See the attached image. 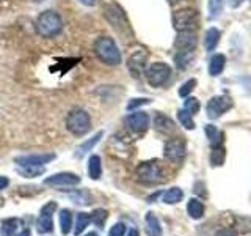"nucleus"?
<instances>
[{"label":"nucleus","mask_w":251,"mask_h":236,"mask_svg":"<svg viewBox=\"0 0 251 236\" xmlns=\"http://www.w3.org/2000/svg\"><path fill=\"white\" fill-rule=\"evenodd\" d=\"M94 54L96 57L108 66H118L121 63V51L120 47L116 46L115 39L110 36H99L96 41H94Z\"/></svg>","instance_id":"nucleus-1"},{"label":"nucleus","mask_w":251,"mask_h":236,"mask_svg":"<svg viewBox=\"0 0 251 236\" xmlns=\"http://www.w3.org/2000/svg\"><path fill=\"white\" fill-rule=\"evenodd\" d=\"M61 30H63V21L57 11L46 10L35 21V31L41 38H53Z\"/></svg>","instance_id":"nucleus-2"},{"label":"nucleus","mask_w":251,"mask_h":236,"mask_svg":"<svg viewBox=\"0 0 251 236\" xmlns=\"http://www.w3.org/2000/svg\"><path fill=\"white\" fill-rule=\"evenodd\" d=\"M66 128L71 134L83 137L91 129V118L83 109H73L66 117Z\"/></svg>","instance_id":"nucleus-3"},{"label":"nucleus","mask_w":251,"mask_h":236,"mask_svg":"<svg viewBox=\"0 0 251 236\" xmlns=\"http://www.w3.org/2000/svg\"><path fill=\"white\" fill-rule=\"evenodd\" d=\"M145 76H146V81L149 85L159 88V87H163L170 81L171 68H170V65H167V63H163V61H155L146 68Z\"/></svg>","instance_id":"nucleus-4"},{"label":"nucleus","mask_w":251,"mask_h":236,"mask_svg":"<svg viewBox=\"0 0 251 236\" xmlns=\"http://www.w3.org/2000/svg\"><path fill=\"white\" fill-rule=\"evenodd\" d=\"M135 175L141 184H148V186L157 184V183H160V181H163L162 169L155 161L141 162L135 170Z\"/></svg>","instance_id":"nucleus-5"},{"label":"nucleus","mask_w":251,"mask_h":236,"mask_svg":"<svg viewBox=\"0 0 251 236\" xmlns=\"http://www.w3.org/2000/svg\"><path fill=\"white\" fill-rule=\"evenodd\" d=\"M173 26L177 31H195L198 27V11L184 8L173 14Z\"/></svg>","instance_id":"nucleus-6"},{"label":"nucleus","mask_w":251,"mask_h":236,"mask_svg":"<svg viewBox=\"0 0 251 236\" xmlns=\"http://www.w3.org/2000/svg\"><path fill=\"white\" fill-rule=\"evenodd\" d=\"M185 153H187V148H185V142L182 139L175 137V139H170L167 144H165L163 154L170 162H175V164L182 162Z\"/></svg>","instance_id":"nucleus-7"},{"label":"nucleus","mask_w":251,"mask_h":236,"mask_svg":"<svg viewBox=\"0 0 251 236\" xmlns=\"http://www.w3.org/2000/svg\"><path fill=\"white\" fill-rule=\"evenodd\" d=\"M232 107V101L231 98L227 96H214L206 106V112H207V117L210 118V120H217V118H220L223 114H226L227 110H229Z\"/></svg>","instance_id":"nucleus-8"},{"label":"nucleus","mask_w":251,"mask_h":236,"mask_svg":"<svg viewBox=\"0 0 251 236\" xmlns=\"http://www.w3.org/2000/svg\"><path fill=\"white\" fill-rule=\"evenodd\" d=\"M124 121H126V126L135 134H143L149 128V115L146 112H141V110L129 114L126 117Z\"/></svg>","instance_id":"nucleus-9"},{"label":"nucleus","mask_w":251,"mask_h":236,"mask_svg":"<svg viewBox=\"0 0 251 236\" xmlns=\"http://www.w3.org/2000/svg\"><path fill=\"white\" fill-rule=\"evenodd\" d=\"M148 52L145 49H137L127 60V68L133 77H140L146 71Z\"/></svg>","instance_id":"nucleus-10"},{"label":"nucleus","mask_w":251,"mask_h":236,"mask_svg":"<svg viewBox=\"0 0 251 236\" xmlns=\"http://www.w3.org/2000/svg\"><path fill=\"white\" fill-rule=\"evenodd\" d=\"M55 159L53 153H43V154H27V156H19L16 157V164L21 165V167H43V165L49 164L50 161Z\"/></svg>","instance_id":"nucleus-11"},{"label":"nucleus","mask_w":251,"mask_h":236,"mask_svg":"<svg viewBox=\"0 0 251 236\" xmlns=\"http://www.w3.org/2000/svg\"><path fill=\"white\" fill-rule=\"evenodd\" d=\"M57 209V203L55 202H50V203H47L46 206L43 208L41 211V216H39L38 219V222H36V227H38V232L39 233H52L53 230V222H52V214H53V211Z\"/></svg>","instance_id":"nucleus-12"},{"label":"nucleus","mask_w":251,"mask_h":236,"mask_svg":"<svg viewBox=\"0 0 251 236\" xmlns=\"http://www.w3.org/2000/svg\"><path fill=\"white\" fill-rule=\"evenodd\" d=\"M44 184L46 186H77L80 184V178L74 173H68V172H63V173H55V175L49 177L44 179Z\"/></svg>","instance_id":"nucleus-13"},{"label":"nucleus","mask_w":251,"mask_h":236,"mask_svg":"<svg viewBox=\"0 0 251 236\" xmlns=\"http://www.w3.org/2000/svg\"><path fill=\"white\" fill-rule=\"evenodd\" d=\"M198 44L195 31H177V36L175 39V47L177 51H195Z\"/></svg>","instance_id":"nucleus-14"},{"label":"nucleus","mask_w":251,"mask_h":236,"mask_svg":"<svg viewBox=\"0 0 251 236\" xmlns=\"http://www.w3.org/2000/svg\"><path fill=\"white\" fill-rule=\"evenodd\" d=\"M226 65V57L223 54H214L209 61V74L210 76H220L223 73Z\"/></svg>","instance_id":"nucleus-15"},{"label":"nucleus","mask_w":251,"mask_h":236,"mask_svg":"<svg viewBox=\"0 0 251 236\" xmlns=\"http://www.w3.org/2000/svg\"><path fill=\"white\" fill-rule=\"evenodd\" d=\"M154 126L155 129L159 132H163V134H168V132H173L175 131V123L170 117L163 115V114H157L155 118H154Z\"/></svg>","instance_id":"nucleus-16"},{"label":"nucleus","mask_w":251,"mask_h":236,"mask_svg":"<svg viewBox=\"0 0 251 236\" xmlns=\"http://www.w3.org/2000/svg\"><path fill=\"white\" fill-rule=\"evenodd\" d=\"M145 220H146V232L149 236H162V227L154 212H148Z\"/></svg>","instance_id":"nucleus-17"},{"label":"nucleus","mask_w":251,"mask_h":236,"mask_svg":"<svg viewBox=\"0 0 251 236\" xmlns=\"http://www.w3.org/2000/svg\"><path fill=\"white\" fill-rule=\"evenodd\" d=\"M102 136H104V132L99 131V132L96 134V136H93L91 139L85 140L82 145H78V147H77V153H75V156H77V157H82L83 154H86L88 151H91V149L94 148V145L99 144V140L102 139Z\"/></svg>","instance_id":"nucleus-18"},{"label":"nucleus","mask_w":251,"mask_h":236,"mask_svg":"<svg viewBox=\"0 0 251 236\" xmlns=\"http://www.w3.org/2000/svg\"><path fill=\"white\" fill-rule=\"evenodd\" d=\"M206 134H207V139L210 142V147L212 148H217V147H222L223 145V132H220L215 126H212V124H207L206 126Z\"/></svg>","instance_id":"nucleus-19"},{"label":"nucleus","mask_w":251,"mask_h":236,"mask_svg":"<svg viewBox=\"0 0 251 236\" xmlns=\"http://www.w3.org/2000/svg\"><path fill=\"white\" fill-rule=\"evenodd\" d=\"M220 41V30L212 27L206 31V38H204V46H206V51L212 52L218 46Z\"/></svg>","instance_id":"nucleus-20"},{"label":"nucleus","mask_w":251,"mask_h":236,"mask_svg":"<svg viewBox=\"0 0 251 236\" xmlns=\"http://www.w3.org/2000/svg\"><path fill=\"white\" fill-rule=\"evenodd\" d=\"M88 175L91 179H99L102 175V164H100V157L98 154L90 156L88 161Z\"/></svg>","instance_id":"nucleus-21"},{"label":"nucleus","mask_w":251,"mask_h":236,"mask_svg":"<svg viewBox=\"0 0 251 236\" xmlns=\"http://www.w3.org/2000/svg\"><path fill=\"white\" fill-rule=\"evenodd\" d=\"M187 212H188V216H190L192 219H201L204 216V205L200 200H196V199L188 200Z\"/></svg>","instance_id":"nucleus-22"},{"label":"nucleus","mask_w":251,"mask_h":236,"mask_svg":"<svg viewBox=\"0 0 251 236\" xmlns=\"http://www.w3.org/2000/svg\"><path fill=\"white\" fill-rule=\"evenodd\" d=\"M21 227V220L19 219H5L2 224V230H0V235L2 236H14L18 228Z\"/></svg>","instance_id":"nucleus-23"},{"label":"nucleus","mask_w":251,"mask_h":236,"mask_svg":"<svg viewBox=\"0 0 251 236\" xmlns=\"http://www.w3.org/2000/svg\"><path fill=\"white\" fill-rule=\"evenodd\" d=\"M182 199H184V192L180 191L179 187H171V189H168V191L162 195V202L168 203V205L179 203Z\"/></svg>","instance_id":"nucleus-24"},{"label":"nucleus","mask_w":251,"mask_h":236,"mask_svg":"<svg viewBox=\"0 0 251 236\" xmlns=\"http://www.w3.org/2000/svg\"><path fill=\"white\" fill-rule=\"evenodd\" d=\"M193 60V51H177L175 55V63L179 69H185Z\"/></svg>","instance_id":"nucleus-25"},{"label":"nucleus","mask_w":251,"mask_h":236,"mask_svg":"<svg viewBox=\"0 0 251 236\" xmlns=\"http://www.w3.org/2000/svg\"><path fill=\"white\" fill-rule=\"evenodd\" d=\"M60 227H61V233L68 235L73 228V214L68 209H61L60 211Z\"/></svg>","instance_id":"nucleus-26"},{"label":"nucleus","mask_w":251,"mask_h":236,"mask_svg":"<svg viewBox=\"0 0 251 236\" xmlns=\"http://www.w3.org/2000/svg\"><path fill=\"white\" fill-rule=\"evenodd\" d=\"M225 156H226V151H225L223 145L217 147V148H212V153H210V164H212V167H220V165H223Z\"/></svg>","instance_id":"nucleus-27"},{"label":"nucleus","mask_w":251,"mask_h":236,"mask_svg":"<svg viewBox=\"0 0 251 236\" xmlns=\"http://www.w3.org/2000/svg\"><path fill=\"white\" fill-rule=\"evenodd\" d=\"M209 19H217L223 11L225 0H209Z\"/></svg>","instance_id":"nucleus-28"},{"label":"nucleus","mask_w":251,"mask_h":236,"mask_svg":"<svg viewBox=\"0 0 251 236\" xmlns=\"http://www.w3.org/2000/svg\"><path fill=\"white\" fill-rule=\"evenodd\" d=\"M91 222V216L86 214V212H78L77 214V222H75V228H74V233L75 235H80L86 227L90 225Z\"/></svg>","instance_id":"nucleus-29"},{"label":"nucleus","mask_w":251,"mask_h":236,"mask_svg":"<svg viewBox=\"0 0 251 236\" xmlns=\"http://www.w3.org/2000/svg\"><path fill=\"white\" fill-rule=\"evenodd\" d=\"M179 123L184 126L185 129H195V121H193V115L188 114L185 109H180L177 112Z\"/></svg>","instance_id":"nucleus-30"},{"label":"nucleus","mask_w":251,"mask_h":236,"mask_svg":"<svg viewBox=\"0 0 251 236\" xmlns=\"http://www.w3.org/2000/svg\"><path fill=\"white\" fill-rule=\"evenodd\" d=\"M107 217H108V212L105 209H96V211L93 212L91 220H93L94 224H96V227L102 228V227H104V224H105Z\"/></svg>","instance_id":"nucleus-31"},{"label":"nucleus","mask_w":251,"mask_h":236,"mask_svg":"<svg viewBox=\"0 0 251 236\" xmlns=\"http://www.w3.org/2000/svg\"><path fill=\"white\" fill-rule=\"evenodd\" d=\"M19 173L24 177H27V178H35L38 175H43L44 169L43 167H31V165H28V167H21Z\"/></svg>","instance_id":"nucleus-32"},{"label":"nucleus","mask_w":251,"mask_h":236,"mask_svg":"<svg viewBox=\"0 0 251 236\" xmlns=\"http://www.w3.org/2000/svg\"><path fill=\"white\" fill-rule=\"evenodd\" d=\"M184 109L187 110L188 114H198V110H200V101L196 99V98H190V96H187L185 102H184Z\"/></svg>","instance_id":"nucleus-33"},{"label":"nucleus","mask_w":251,"mask_h":236,"mask_svg":"<svg viewBox=\"0 0 251 236\" xmlns=\"http://www.w3.org/2000/svg\"><path fill=\"white\" fill-rule=\"evenodd\" d=\"M195 87H196V81H195V79H190V81H187L185 84L180 85V88H179V96L187 98L188 94H190V93L193 91Z\"/></svg>","instance_id":"nucleus-34"},{"label":"nucleus","mask_w":251,"mask_h":236,"mask_svg":"<svg viewBox=\"0 0 251 236\" xmlns=\"http://www.w3.org/2000/svg\"><path fill=\"white\" fill-rule=\"evenodd\" d=\"M124 233H126V225L123 222H118L110 228L108 236H124Z\"/></svg>","instance_id":"nucleus-35"},{"label":"nucleus","mask_w":251,"mask_h":236,"mask_svg":"<svg viewBox=\"0 0 251 236\" xmlns=\"http://www.w3.org/2000/svg\"><path fill=\"white\" fill-rule=\"evenodd\" d=\"M149 101H151V99H148V98H135V99H132L127 104V110H133V109H137L140 106H145V104H148Z\"/></svg>","instance_id":"nucleus-36"},{"label":"nucleus","mask_w":251,"mask_h":236,"mask_svg":"<svg viewBox=\"0 0 251 236\" xmlns=\"http://www.w3.org/2000/svg\"><path fill=\"white\" fill-rule=\"evenodd\" d=\"M215 236H237L232 230H227V228H225V230H220Z\"/></svg>","instance_id":"nucleus-37"},{"label":"nucleus","mask_w":251,"mask_h":236,"mask_svg":"<svg viewBox=\"0 0 251 236\" xmlns=\"http://www.w3.org/2000/svg\"><path fill=\"white\" fill-rule=\"evenodd\" d=\"M8 184H10V179H8L6 177H0V191H3Z\"/></svg>","instance_id":"nucleus-38"},{"label":"nucleus","mask_w":251,"mask_h":236,"mask_svg":"<svg viewBox=\"0 0 251 236\" xmlns=\"http://www.w3.org/2000/svg\"><path fill=\"white\" fill-rule=\"evenodd\" d=\"M80 2L83 5H86V6H94V5L98 3V0H80Z\"/></svg>","instance_id":"nucleus-39"},{"label":"nucleus","mask_w":251,"mask_h":236,"mask_svg":"<svg viewBox=\"0 0 251 236\" xmlns=\"http://www.w3.org/2000/svg\"><path fill=\"white\" fill-rule=\"evenodd\" d=\"M229 3H231V6H232V8H237L239 5H242V3H243V0H231Z\"/></svg>","instance_id":"nucleus-40"},{"label":"nucleus","mask_w":251,"mask_h":236,"mask_svg":"<svg viewBox=\"0 0 251 236\" xmlns=\"http://www.w3.org/2000/svg\"><path fill=\"white\" fill-rule=\"evenodd\" d=\"M18 236H30V232H28V230H24V232H21V235H18Z\"/></svg>","instance_id":"nucleus-41"},{"label":"nucleus","mask_w":251,"mask_h":236,"mask_svg":"<svg viewBox=\"0 0 251 236\" xmlns=\"http://www.w3.org/2000/svg\"><path fill=\"white\" fill-rule=\"evenodd\" d=\"M129 236H140V235H138L137 230H130V232H129Z\"/></svg>","instance_id":"nucleus-42"},{"label":"nucleus","mask_w":251,"mask_h":236,"mask_svg":"<svg viewBox=\"0 0 251 236\" xmlns=\"http://www.w3.org/2000/svg\"><path fill=\"white\" fill-rule=\"evenodd\" d=\"M85 236H99V235L96 232H90V233H86Z\"/></svg>","instance_id":"nucleus-43"},{"label":"nucleus","mask_w":251,"mask_h":236,"mask_svg":"<svg viewBox=\"0 0 251 236\" xmlns=\"http://www.w3.org/2000/svg\"><path fill=\"white\" fill-rule=\"evenodd\" d=\"M35 3H41V2H44V0H33Z\"/></svg>","instance_id":"nucleus-44"},{"label":"nucleus","mask_w":251,"mask_h":236,"mask_svg":"<svg viewBox=\"0 0 251 236\" xmlns=\"http://www.w3.org/2000/svg\"><path fill=\"white\" fill-rule=\"evenodd\" d=\"M170 2H173V3H175V2H179V0H170Z\"/></svg>","instance_id":"nucleus-45"}]
</instances>
